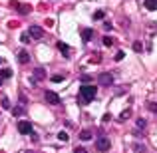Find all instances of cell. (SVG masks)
Segmentation results:
<instances>
[{"label":"cell","instance_id":"6da1fadb","mask_svg":"<svg viewBox=\"0 0 157 153\" xmlns=\"http://www.w3.org/2000/svg\"><path fill=\"white\" fill-rule=\"evenodd\" d=\"M96 94H98V88L92 84H84L80 86V94H78V103L82 105H88L92 100H96Z\"/></svg>","mask_w":157,"mask_h":153},{"label":"cell","instance_id":"7a4b0ae2","mask_svg":"<svg viewBox=\"0 0 157 153\" xmlns=\"http://www.w3.org/2000/svg\"><path fill=\"white\" fill-rule=\"evenodd\" d=\"M109 147H111V141H109L107 137H104V135L96 139V149H98V151H101V153H104V151L109 149Z\"/></svg>","mask_w":157,"mask_h":153},{"label":"cell","instance_id":"3957f363","mask_svg":"<svg viewBox=\"0 0 157 153\" xmlns=\"http://www.w3.org/2000/svg\"><path fill=\"white\" fill-rule=\"evenodd\" d=\"M18 131H20L22 135H30L34 129H32V123H30V121L22 119V121H18Z\"/></svg>","mask_w":157,"mask_h":153},{"label":"cell","instance_id":"277c9868","mask_svg":"<svg viewBox=\"0 0 157 153\" xmlns=\"http://www.w3.org/2000/svg\"><path fill=\"white\" fill-rule=\"evenodd\" d=\"M98 82H100L101 86H111V84H113V76H111V74H107V72H104V74H100V76H98Z\"/></svg>","mask_w":157,"mask_h":153},{"label":"cell","instance_id":"5b68a950","mask_svg":"<svg viewBox=\"0 0 157 153\" xmlns=\"http://www.w3.org/2000/svg\"><path fill=\"white\" fill-rule=\"evenodd\" d=\"M28 34L32 36L34 40H40V38H44V30L40 26H30V30H28Z\"/></svg>","mask_w":157,"mask_h":153},{"label":"cell","instance_id":"8992f818","mask_svg":"<svg viewBox=\"0 0 157 153\" xmlns=\"http://www.w3.org/2000/svg\"><path fill=\"white\" fill-rule=\"evenodd\" d=\"M44 98H46V101L52 103V105H58V103H60V98H58V94H54V92H46Z\"/></svg>","mask_w":157,"mask_h":153},{"label":"cell","instance_id":"52a82bcc","mask_svg":"<svg viewBox=\"0 0 157 153\" xmlns=\"http://www.w3.org/2000/svg\"><path fill=\"white\" fill-rule=\"evenodd\" d=\"M92 38H94V30L92 28H84V30H82V40H84V42H90Z\"/></svg>","mask_w":157,"mask_h":153},{"label":"cell","instance_id":"ba28073f","mask_svg":"<svg viewBox=\"0 0 157 153\" xmlns=\"http://www.w3.org/2000/svg\"><path fill=\"white\" fill-rule=\"evenodd\" d=\"M16 10H18L20 14H28V12L32 10V6H30V4H20V2H18V6H16Z\"/></svg>","mask_w":157,"mask_h":153},{"label":"cell","instance_id":"9c48e42d","mask_svg":"<svg viewBox=\"0 0 157 153\" xmlns=\"http://www.w3.org/2000/svg\"><path fill=\"white\" fill-rule=\"evenodd\" d=\"M18 62L20 64H28V62H30V54L28 52H18Z\"/></svg>","mask_w":157,"mask_h":153},{"label":"cell","instance_id":"30bf717a","mask_svg":"<svg viewBox=\"0 0 157 153\" xmlns=\"http://www.w3.org/2000/svg\"><path fill=\"white\" fill-rule=\"evenodd\" d=\"M58 50H60L62 54H64L66 58L70 56V46H68V44H64V42H58Z\"/></svg>","mask_w":157,"mask_h":153},{"label":"cell","instance_id":"8fae6325","mask_svg":"<svg viewBox=\"0 0 157 153\" xmlns=\"http://www.w3.org/2000/svg\"><path fill=\"white\" fill-rule=\"evenodd\" d=\"M92 137H94V133L90 129H86V131H82V133H80V139H82V141H90Z\"/></svg>","mask_w":157,"mask_h":153},{"label":"cell","instance_id":"7c38bea8","mask_svg":"<svg viewBox=\"0 0 157 153\" xmlns=\"http://www.w3.org/2000/svg\"><path fill=\"white\" fill-rule=\"evenodd\" d=\"M0 78H2V80L12 78V70H10V68H2V70H0Z\"/></svg>","mask_w":157,"mask_h":153},{"label":"cell","instance_id":"4fadbf2b","mask_svg":"<svg viewBox=\"0 0 157 153\" xmlns=\"http://www.w3.org/2000/svg\"><path fill=\"white\" fill-rule=\"evenodd\" d=\"M34 78L36 80H44V78H46V72H44L42 68H36L34 70Z\"/></svg>","mask_w":157,"mask_h":153},{"label":"cell","instance_id":"5bb4252c","mask_svg":"<svg viewBox=\"0 0 157 153\" xmlns=\"http://www.w3.org/2000/svg\"><path fill=\"white\" fill-rule=\"evenodd\" d=\"M145 8L147 10H157V2L155 0H145Z\"/></svg>","mask_w":157,"mask_h":153},{"label":"cell","instance_id":"9a60e30c","mask_svg":"<svg viewBox=\"0 0 157 153\" xmlns=\"http://www.w3.org/2000/svg\"><path fill=\"white\" fill-rule=\"evenodd\" d=\"M129 115H131V109H123V111H121V115H119V119H121V121H125Z\"/></svg>","mask_w":157,"mask_h":153},{"label":"cell","instance_id":"2e32d148","mask_svg":"<svg viewBox=\"0 0 157 153\" xmlns=\"http://www.w3.org/2000/svg\"><path fill=\"white\" fill-rule=\"evenodd\" d=\"M58 139H60V141H68V139H70V135L66 133V131H60V133H58Z\"/></svg>","mask_w":157,"mask_h":153},{"label":"cell","instance_id":"e0dca14e","mask_svg":"<svg viewBox=\"0 0 157 153\" xmlns=\"http://www.w3.org/2000/svg\"><path fill=\"white\" fill-rule=\"evenodd\" d=\"M105 16V12L104 10H98V12H94V20H101Z\"/></svg>","mask_w":157,"mask_h":153},{"label":"cell","instance_id":"ac0fdd59","mask_svg":"<svg viewBox=\"0 0 157 153\" xmlns=\"http://www.w3.org/2000/svg\"><path fill=\"white\" fill-rule=\"evenodd\" d=\"M145 125H147V121L143 117H139L137 119V129H145Z\"/></svg>","mask_w":157,"mask_h":153},{"label":"cell","instance_id":"d6986e66","mask_svg":"<svg viewBox=\"0 0 157 153\" xmlns=\"http://www.w3.org/2000/svg\"><path fill=\"white\" fill-rule=\"evenodd\" d=\"M111 44H113V38H111V36H104V46L109 48Z\"/></svg>","mask_w":157,"mask_h":153},{"label":"cell","instance_id":"ffe728a7","mask_svg":"<svg viewBox=\"0 0 157 153\" xmlns=\"http://www.w3.org/2000/svg\"><path fill=\"white\" fill-rule=\"evenodd\" d=\"M50 80L58 84V82H64V76H62V74H56V76H52V78H50Z\"/></svg>","mask_w":157,"mask_h":153},{"label":"cell","instance_id":"44dd1931","mask_svg":"<svg viewBox=\"0 0 157 153\" xmlns=\"http://www.w3.org/2000/svg\"><path fill=\"white\" fill-rule=\"evenodd\" d=\"M20 40H22V44H28V42H30V34H28V32H26V34H22V36H20Z\"/></svg>","mask_w":157,"mask_h":153},{"label":"cell","instance_id":"7402d4cb","mask_svg":"<svg viewBox=\"0 0 157 153\" xmlns=\"http://www.w3.org/2000/svg\"><path fill=\"white\" fill-rule=\"evenodd\" d=\"M133 50H135V52H143V44H141V42H135V44H133Z\"/></svg>","mask_w":157,"mask_h":153},{"label":"cell","instance_id":"603a6c76","mask_svg":"<svg viewBox=\"0 0 157 153\" xmlns=\"http://www.w3.org/2000/svg\"><path fill=\"white\" fill-rule=\"evenodd\" d=\"M133 151L135 153H141L143 151V145H141V143H133Z\"/></svg>","mask_w":157,"mask_h":153},{"label":"cell","instance_id":"cb8c5ba5","mask_svg":"<svg viewBox=\"0 0 157 153\" xmlns=\"http://www.w3.org/2000/svg\"><path fill=\"white\" fill-rule=\"evenodd\" d=\"M12 113H14V115H20V113H24V109H22V107H12Z\"/></svg>","mask_w":157,"mask_h":153},{"label":"cell","instance_id":"d4e9b609","mask_svg":"<svg viewBox=\"0 0 157 153\" xmlns=\"http://www.w3.org/2000/svg\"><path fill=\"white\" fill-rule=\"evenodd\" d=\"M123 58H125V54H123V52H117V54H115V62H121Z\"/></svg>","mask_w":157,"mask_h":153},{"label":"cell","instance_id":"484cf974","mask_svg":"<svg viewBox=\"0 0 157 153\" xmlns=\"http://www.w3.org/2000/svg\"><path fill=\"white\" fill-rule=\"evenodd\" d=\"M2 107H4V109H10V101H8V98L2 100Z\"/></svg>","mask_w":157,"mask_h":153},{"label":"cell","instance_id":"4316f807","mask_svg":"<svg viewBox=\"0 0 157 153\" xmlns=\"http://www.w3.org/2000/svg\"><path fill=\"white\" fill-rule=\"evenodd\" d=\"M149 109H151V111H155V113H157V103H155V101H149Z\"/></svg>","mask_w":157,"mask_h":153},{"label":"cell","instance_id":"83f0119b","mask_svg":"<svg viewBox=\"0 0 157 153\" xmlns=\"http://www.w3.org/2000/svg\"><path fill=\"white\" fill-rule=\"evenodd\" d=\"M74 153H88V151H86V147H76Z\"/></svg>","mask_w":157,"mask_h":153},{"label":"cell","instance_id":"f1b7e54d","mask_svg":"<svg viewBox=\"0 0 157 153\" xmlns=\"http://www.w3.org/2000/svg\"><path fill=\"white\" fill-rule=\"evenodd\" d=\"M82 82H92V76H88V74H84V76H82Z\"/></svg>","mask_w":157,"mask_h":153},{"label":"cell","instance_id":"f546056e","mask_svg":"<svg viewBox=\"0 0 157 153\" xmlns=\"http://www.w3.org/2000/svg\"><path fill=\"white\" fill-rule=\"evenodd\" d=\"M46 26H48V28H52V26H54V20L48 18V20H46Z\"/></svg>","mask_w":157,"mask_h":153},{"label":"cell","instance_id":"4dcf8cb0","mask_svg":"<svg viewBox=\"0 0 157 153\" xmlns=\"http://www.w3.org/2000/svg\"><path fill=\"white\" fill-rule=\"evenodd\" d=\"M104 28L105 30H111V22H104Z\"/></svg>","mask_w":157,"mask_h":153},{"label":"cell","instance_id":"1f68e13d","mask_svg":"<svg viewBox=\"0 0 157 153\" xmlns=\"http://www.w3.org/2000/svg\"><path fill=\"white\" fill-rule=\"evenodd\" d=\"M0 86H2V78H0Z\"/></svg>","mask_w":157,"mask_h":153},{"label":"cell","instance_id":"d6a6232c","mask_svg":"<svg viewBox=\"0 0 157 153\" xmlns=\"http://www.w3.org/2000/svg\"><path fill=\"white\" fill-rule=\"evenodd\" d=\"M0 64H2V58H0Z\"/></svg>","mask_w":157,"mask_h":153},{"label":"cell","instance_id":"836d02e7","mask_svg":"<svg viewBox=\"0 0 157 153\" xmlns=\"http://www.w3.org/2000/svg\"><path fill=\"white\" fill-rule=\"evenodd\" d=\"M155 2H157V0H155Z\"/></svg>","mask_w":157,"mask_h":153}]
</instances>
